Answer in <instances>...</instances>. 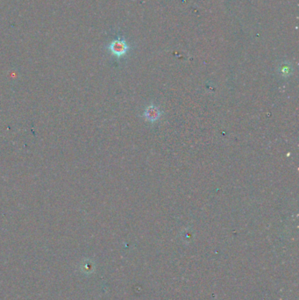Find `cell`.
<instances>
[{
    "label": "cell",
    "mask_w": 299,
    "mask_h": 300,
    "mask_svg": "<svg viewBox=\"0 0 299 300\" xmlns=\"http://www.w3.org/2000/svg\"><path fill=\"white\" fill-rule=\"evenodd\" d=\"M128 49L129 48L127 46V43L122 39L114 40L109 45V50H110L111 54H113L114 56H117V57H121L123 55L127 54Z\"/></svg>",
    "instance_id": "obj_1"
},
{
    "label": "cell",
    "mask_w": 299,
    "mask_h": 300,
    "mask_svg": "<svg viewBox=\"0 0 299 300\" xmlns=\"http://www.w3.org/2000/svg\"><path fill=\"white\" fill-rule=\"evenodd\" d=\"M161 115V110L153 104H150V106H148L144 112V117L146 118L147 120H149L150 122L157 121L158 119H160Z\"/></svg>",
    "instance_id": "obj_2"
}]
</instances>
